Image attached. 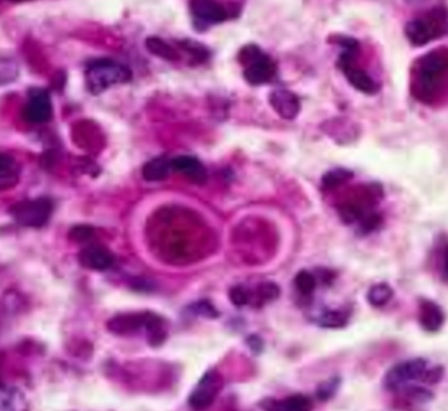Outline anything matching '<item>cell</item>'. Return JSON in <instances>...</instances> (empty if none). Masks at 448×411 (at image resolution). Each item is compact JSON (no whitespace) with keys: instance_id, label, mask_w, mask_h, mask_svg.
Returning a JSON list of instances; mask_svg holds the SVG:
<instances>
[{"instance_id":"cell-11","label":"cell","mask_w":448,"mask_h":411,"mask_svg":"<svg viewBox=\"0 0 448 411\" xmlns=\"http://www.w3.org/2000/svg\"><path fill=\"white\" fill-rule=\"evenodd\" d=\"M224 386V379L217 371L206 373L198 383L189 397V404L195 410H204L209 408L220 394Z\"/></svg>"},{"instance_id":"cell-24","label":"cell","mask_w":448,"mask_h":411,"mask_svg":"<svg viewBox=\"0 0 448 411\" xmlns=\"http://www.w3.org/2000/svg\"><path fill=\"white\" fill-rule=\"evenodd\" d=\"M348 314L343 310H329L320 318V325L325 328H341L348 323Z\"/></svg>"},{"instance_id":"cell-4","label":"cell","mask_w":448,"mask_h":411,"mask_svg":"<svg viewBox=\"0 0 448 411\" xmlns=\"http://www.w3.org/2000/svg\"><path fill=\"white\" fill-rule=\"evenodd\" d=\"M108 329L116 335H135L145 330L149 344L158 346L166 339L164 322L158 315L152 313L122 314L108 322Z\"/></svg>"},{"instance_id":"cell-28","label":"cell","mask_w":448,"mask_h":411,"mask_svg":"<svg viewBox=\"0 0 448 411\" xmlns=\"http://www.w3.org/2000/svg\"><path fill=\"white\" fill-rule=\"evenodd\" d=\"M339 385H341V379L339 377H332L329 379L328 381H324L320 387L318 388L317 391V396L320 400H328L332 398L337 394L339 390Z\"/></svg>"},{"instance_id":"cell-26","label":"cell","mask_w":448,"mask_h":411,"mask_svg":"<svg viewBox=\"0 0 448 411\" xmlns=\"http://www.w3.org/2000/svg\"><path fill=\"white\" fill-rule=\"evenodd\" d=\"M179 47L182 48L189 55L193 56V59L199 62L205 61L209 58V51L207 48L204 47L201 43L195 41H179Z\"/></svg>"},{"instance_id":"cell-9","label":"cell","mask_w":448,"mask_h":411,"mask_svg":"<svg viewBox=\"0 0 448 411\" xmlns=\"http://www.w3.org/2000/svg\"><path fill=\"white\" fill-rule=\"evenodd\" d=\"M23 118L30 124H45L53 118V104L47 89L33 87L29 89Z\"/></svg>"},{"instance_id":"cell-34","label":"cell","mask_w":448,"mask_h":411,"mask_svg":"<svg viewBox=\"0 0 448 411\" xmlns=\"http://www.w3.org/2000/svg\"><path fill=\"white\" fill-rule=\"evenodd\" d=\"M247 343L249 348H251L252 352H255V354H259L262 348H264V341L257 335H251V337H249V339H247Z\"/></svg>"},{"instance_id":"cell-21","label":"cell","mask_w":448,"mask_h":411,"mask_svg":"<svg viewBox=\"0 0 448 411\" xmlns=\"http://www.w3.org/2000/svg\"><path fill=\"white\" fill-rule=\"evenodd\" d=\"M23 396L12 388H1V410H20L25 408Z\"/></svg>"},{"instance_id":"cell-2","label":"cell","mask_w":448,"mask_h":411,"mask_svg":"<svg viewBox=\"0 0 448 411\" xmlns=\"http://www.w3.org/2000/svg\"><path fill=\"white\" fill-rule=\"evenodd\" d=\"M131 79L130 69L109 58H96L85 65V87L92 95H99L112 85L126 83Z\"/></svg>"},{"instance_id":"cell-20","label":"cell","mask_w":448,"mask_h":411,"mask_svg":"<svg viewBox=\"0 0 448 411\" xmlns=\"http://www.w3.org/2000/svg\"><path fill=\"white\" fill-rule=\"evenodd\" d=\"M393 296V288L387 283L375 284L367 292L368 302L375 308L385 306Z\"/></svg>"},{"instance_id":"cell-5","label":"cell","mask_w":448,"mask_h":411,"mask_svg":"<svg viewBox=\"0 0 448 411\" xmlns=\"http://www.w3.org/2000/svg\"><path fill=\"white\" fill-rule=\"evenodd\" d=\"M239 60L244 67V78L250 85H266L276 75L277 66L274 60L258 45H246L239 51Z\"/></svg>"},{"instance_id":"cell-15","label":"cell","mask_w":448,"mask_h":411,"mask_svg":"<svg viewBox=\"0 0 448 411\" xmlns=\"http://www.w3.org/2000/svg\"><path fill=\"white\" fill-rule=\"evenodd\" d=\"M171 166L172 170L181 173L197 185H203L207 181V171L201 160L195 156H176L171 160Z\"/></svg>"},{"instance_id":"cell-8","label":"cell","mask_w":448,"mask_h":411,"mask_svg":"<svg viewBox=\"0 0 448 411\" xmlns=\"http://www.w3.org/2000/svg\"><path fill=\"white\" fill-rule=\"evenodd\" d=\"M427 362L422 358L412 359L392 367L383 377V386L392 392L403 390L410 381L422 379Z\"/></svg>"},{"instance_id":"cell-3","label":"cell","mask_w":448,"mask_h":411,"mask_svg":"<svg viewBox=\"0 0 448 411\" xmlns=\"http://www.w3.org/2000/svg\"><path fill=\"white\" fill-rule=\"evenodd\" d=\"M404 32L414 47H424L440 39L447 33V10L440 6L430 8L422 16L408 21Z\"/></svg>"},{"instance_id":"cell-30","label":"cell","mask_w":448,"mask_h":411,"mask_svg":"<svg viewBox=\"0 0 448 411\" xmlns=\"http://www.w3.org/2000/svg\"><path fill=\"white\" fill-rule=\"evenodd\" d=\"M404 389L406 390L408 397L418 403L431 401L433 397V394L430 391L424 389V388L418 387V386H406Z\"/></svg>"},{"instance_id":"cell-17","label":"cell","mask_w":448,"mask_h":411,"mask_svg":"<svg viewBox=\"0 0 448 411\" xmlns=\"http://www.w3.org/2000/svg\"><path fill=\"white\" fill-rule=\"evenodd\" d=\"M20 178V167L12 156L6 154L0 156V189L1 191L16 187Z\"/></svg>"},{"instance_id":"cell-23","label":"cell","mask_w":448,"mask_h":411,"mask_svg":"<svg viewBox=\"0 0 448 411\" xmlns=\"http://www.w3.org/2000/svg\"><path fill=\"white\" fill-rule=\"evenodd\" d=\"M274 408L275 410L288 411H304L312 408V402L306 396L295 395L283 400L282 402L278 403V405H275Z\"/></svg>"},{"instance_id":"cell-6","label":"cell","mask_w":448,"mask_h":411,"mask_svg":"<svg viewBox=\"0 0 448 411\" xmlns=\"http://www.w3.org/2000/svg\"><path fill=\"white\" fill-rule=\"evenodd\" d=\"M381 198L378 185H368L356 189L353 196L339 205V213L341 220L348 224L359 223L366 216L375 212L374 208Z\"/></svg>"},{"instance_id":"cell-1","label":"cell","mask_w":448,"mask_h":411,"mask_svg":"<svg viewBox=\"0 0 448 411\" xmlns=\"http://www.w3.org/2000/svg\"><path fill=\"white\" fill-rule=\"evenodd\" d=\"M447 51L434 50L422 56L414 66L412 94L424 103L436 99L447 76Z\"/></svg>"},{"instance_id":"cell-13","label":"cell","mask_w":448,"mask_h":411,"mask_svg":"<svg viewBox=\"0 0 448 411\" xmlns=\"http://www.w3.org/2000/svg\"><path fill=\"white\" fill-rule=\"evenodd\" d=\"M78 262L81 266L87 270L104 272L114 266V256L109 249L104 246L91 244L79 252Z\"/></svg>"},{"instance_id":"cell-16","label":"cell","mask_w":448,"mask_h":411,"mask_svg":"<svg viewBox=\"0 0 448 411\" xmlns=\"http://www.w3.org/2000/svg\"><path fill=\"white\" fill-rule=\"evenodd\" d=\"M418 320L425 330L437 333L445 324V313L436 302L422 299L418 304Z\"/></svg>"},{"instance_id":"cell-10","label":"cell","mask_w":448,"mask_h":411,"mask_svg":"<svg viewBox=\"0 0 448 411\" xmlns=\"http://www.w3.org/2000/svg\"><path fill=\"white\" fill-rule=\"evenodd\" d=\"M355 57V54L352 55L351 53L343 52L339 56V68L341 69L350 85L354 89L361 92V93L366 94V95H374L379 91L378 83L364 69L354 66L353 63Z\"/></svg>"},{"instance_id":"cell-7","label":"cell","mask_w":448,"mask_h":411,"mask_svg":"<svg viewBox=\"0 0 448 411\" xmlns=\"http://www.w3.org/2000/svg\"><path fill=\"white\" fill-rule=\"evenodd\" d=\"M53 208V202L49 198L41 197L19 202L10 208V212L22 226L41 229L49 222Z\"/></svg>"},{"instance_id":"cell-18","label":"cell","mask_w":448,"mask_h":411,"mask_svg":"<svg viewBox=\"0 0 448 411\" xmlns=\"http://www.w3.org/2000/svg\"><path fill=\"white\" fill-rule=\"evenodd\" d=\"M172 166L170 158L166 156H156L151 158L142 168L143 178L149 182L162 181L169 176Z\"/></svg>"},{"instance_id":"cell-29","label":"cell","mask_w":448,"mask_h":411,"mask_svg":"<svg viewBox=\"0 0 448 411\" xmlns=\"http://www.w3.org/2000/svg\"><path fill=\"white\" fill-rule=\"evenodd\" d=\"M250 292L243 286H235L229 290V299L231 304H235L237 308L246 306L250 302Z\"/></svg>"},{"instance_id":"cell-27","label":"cell","mask_w":448,"mask_h":411,"mask_svg":"<svg viewBox=\"0 0 448 411\" xmlns=\"http://www.w3.org/2000/svg\"><path fill=\"white\" fill-rule=\"evenodd\" d=\"M279 295H280V289L278 286L272 282H266L258 286L256 297H258V300L262 302H266L276 299Z\"/></svg>"},{"instance_id":"cell-14","label":"cell","mask_w":448,"mask_h":411,"mask_svg":"<svg viewBox=\"0 0 448 411\" xmlns=\"http://www.w3.org/2000/svg\"><path fill=\"white\" fill-rule=\"evenodd\" d=\"M270 103L275 112L285 120L297 118L301 107L299 97L288 89H276L272 92Z\"/></svg>"},{"instance_id":"cell-12","label":"cell","mask_w":448,"mask_h":411,"mask_svg":"<svg viewBox=\"0 0 448 411\" xmlns=\"http://www.w3.org/2000/svg\"><path fill=\"white\" fill-rule=\"evenodd\" d=\"M189 10L195 24L199 26L220 24L231 16L224 4L213 0H195L189 3Z\"/></svg>"},{"instance_id":"cell-25","label":"cell","mask_w":448,"mask_h":411,"mask_svg":"<svg viewBox=\"0 0 448 411\" xmlns=\"http://www.w3.org/2000/svg\"><path fill=\"white\" fill-rule=\"evenodd\" d=\"M295 284L302 295H310L316 288V277L308 271H301L295 277Z\"/></svg>"},{"instance_id":"cell-32","label":"cell","mask_w":448,"mask_h":411,"mask_svg":"<svg viewBox=\"0 0 448 411\" xmlns=\"http://www.w3.org/2000/svg\"><path fill=\"white\" fill-rule=\"evenodd\" d=\"M195 310L198 314L207 317V318H216L218 316L217 310L208 302H201L200 304H195Z\"/></svg>"},{"instance_id":"cell-19","label":"cell","mask_w":448,"mask_h":411,"mask_svg":"<svg viewBox=\"0 0 448 411\" xmlns=\"http://www.w3.org/2000/svg\"><path fill=\"white\" fill-rule=\"evenodd\" d=\"M145 43H147V50L156 57L168 60V61H176L179 59L178 52L160 37H149Z\"/></svg>"},{"instance_id":"cell-33","label":"cell","mask_w":448,"mask_h":411,"mask_svg":"<svg viewBox=\"0 0 448 411\" xmlns=\"http://www.w3.org/2000/svg\"><path fill=\"white\" fill-rule=\"evenodd\" d=\"M443 377V369L441 367H434V368L429 369V370L425 371L424 375H423L422 379L420 381H424L427 383H436L442 379Z\"/></svg>"},{"instance_id":"cell-31","label":"cell","mask_w":448,"mask_h":411,"mask_svg":"<svg viewBox=\"0 0 448 411\" xmlns=\"http://www.w3.org/2000/svg\"><path fill=\"white\" fill-rule=\"evenodd\" d=\"M94 235V229L89 225H76L74 229H70V239L74 240L76 243L87 242Z\"/></svg>"},{"instance_id":"cell-22","label":"cell","mask_w":448,"mask_h":411,"mask_svg":"<svg viewBox=\"0 0 448 411\" xmlns=\"http://www.w3.org/2000/svg\"><path fill=\"white\" fill-rule=\"evenodd\" d=\"M354 174L351 171L345 170V169H335V170L330 171V172L325 174L322 182L325 187L332 189L345 185V182L351 180Z\"/></svg>"}]
</instances>
